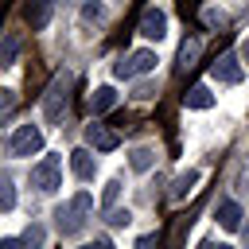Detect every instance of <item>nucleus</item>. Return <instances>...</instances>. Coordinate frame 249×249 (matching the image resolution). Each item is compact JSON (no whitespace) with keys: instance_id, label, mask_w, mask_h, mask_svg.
Listing matches in <instances>:
<instances>
[{"instance_id":"obj_12","label":"nucleus","mask_w":249,"mask_h":249,"mask_svg":"<svg viewBox=\"0 0 249 249\" xmlns=\"http://www.w3.org/2000/svg\"><path fill=\"white\" fill-rule=\"evenodd\" d=\"M241 206L233 202V198H226V202H218V210H214V222L222 226V230H230V233H237L241 230Z\"/></svg>"},{"instance_id":"obj_10","label":"nucleus","mask_w":249,"mask_h":249,"mask_svg":"<svg viewBox=\"0 0 249 249\" xmlns=\"http://www.w3.org/2000/svg\"><path fill=\"white\" fill-rule=\"evenodd\" d=\"M51 12H54V0H27L23 19L31 23V31H43V27L51 23Z\"/></svg>"},{"instance_id":"obj_15","label":"nucleus","mask_w":249,"mask_h":249,"mask_svg":"<svg viewBox=\"0 0 249 249\" xmlns=\"http://www.w3.org/2000/svg\"><path fill=\"white\" fill-rule=\"evenodd\" d=\"M113 105H117V89H113V86H97V89L89 93V113H93V117L109 113Z\"/></svg>"},{"instance_id":"obj_25","label":"nucleus","mask_w":249,"mask_h":249,"mask_svg":"<svg viewBox=\"0 0 249 249\" xmlns=\"http://www.w3.org/2000/svg\"><path fill=\"white\" fill-rule=\"evenodd\" d=\"M241 237H245V241H249V226H245V230H241Z\"/></svg>"},{"instance_id":"obj_4","label":"nucleus","mask_w":249,"mask_h":249,"mask_svg":"<svg viewBox=\"0 0 249 249\" xmlns=\"http://www.w3.org/2000/svg\"><path fill=\"white\" fill-rule=\"evenodd\" d=\"M31 187L39 195H54L62 187V160L58 156H43L35 167H31Z\"/></svg>"},{"instance_id":"obj_8","label":"nucleus","mask_w":249,"mask_h":249,"mask_svg":"<svg viewBox=\"0 0 249 249\" xmlns=\"http://www.w3.org/2000/svg\"><path fill=\"white\" fill-rule=\"evenodd\" d=\"M140 35L144 39H163L167 35V16H163V8H148L144 16H140Z\"/></svg>"},{"instance_id":"obj_21","label":"nucleus","mask_w":249,"mask_h":249,"mask_svg":"<svg viewBox=\"0 0 249 249\" xmlns=\"http://www.w3.org/2000/svg\"><path fill=\"white\" fill-rule=\"evenodd\" d=\"M105 222H109V226H128V222H132V210H128V206H124V210H121V206H109V218H105Z\"/></svg>"},{"instance_id":"obj_5","label":"nucleus","mask_w":249,"mask_h":249,"mask_svg":"<svg viewBox=\"0 0 249 249\" xmlns=\"http://www.w3.org/2000/svg\"><path fill=\"white\" fill-rule=\"evenodd\" d=\"M8 152L12 156H35V152H43V128L39 124H16L12 128V136H8Z\"/></svg>"},{"instance_id":"obj_6","label":"nucleus","mask_w":249,"mask_h":249,"mask_svg":"<svg viewBox=\"0 0 249 249\" xmlns=\"http://www.w3.org/2000/svg\"><path fill=\"white\" fill-rule=\"evenodd\" d=\"M210 78L222 82V86H237V82L245 78V70H241V54H222V58L210 66Z\"/></svg>"},{"instance_id":"obj_16","label":"nucleus","mask_w":249,"mask_h":249,"mask_svg":"<svg viewBox=\"0 0 249 249\" xmlns=\"http://www.w3.org/2000/svg\"><path fill=\"white\" fill-rule=\"evenodd\" d=\"M152 163H156V148H152V144H140V148L128 152V167H132V171L144 175V171H152Z\"/></svg>"},{"instance_id":"obj_24","label":"nucleus","mask_w":249,"mask_h":249,"mask_svg":"<svg viewBox=\"0 0 249 249\" xmlns=\"http://www.w3.org/2000/svg\"><path fill=\"white\" fill-rule=\"evenodd\" d=\"M237 54H241V58H245V62H249V35H245V39H241V47H237Z\"/></svg>"},{"instance_id":"obj_19","label":"nucleus","mask_w":249,"mask_h":249,"mask_svg":"<svg viewBox=\"0 0 249 249\" xmlns=\"http://www.w3.org/2000/svg\"><path fill=\"white\" fill-rule=\"evenodd\" d=\"M117 198H121V179H109V183H105V191H101V206L109 210Z\"/></svg>"},{"instance_id":"obj_26","label":"nucleus","mask_w":249,"mask_h":249,"mask_svg":"<svg viewBox=\"0 0 249 249\" xmlns=\"http://www.w3.org/2000/svg\"><path fill=\"white\" fill-rule=\"evenodd\" d=\"M245 191H249V179H245Z\"/></svg>"},{"instance_id":"obj_11","label":"nucleus","mask_w":249,"mask_h":249,"mask_svg":"<svg viewBox=\"0 0 249 249\" xmlns=\"http://www.w3.org/2000/svg\"><path fill=\"white\" fill-rule=\"evenodd\" d=\"M70 167H74V175H78L82 183H89V179L97 175V160L89 156V144H86V148H74V152H70Z\"/></svg>"},{"instance_id":"obj_23","label":"nucleus","mask_w":249,"mask_h":249,"mask_svg":"<svg viewBox=\"0 0 249 249\" xmlns=\"http://www.w3.org/2000/svg\"><path fill=\"white\" fill-rule=\"evenodd\" d=\"M82 16H86V19H93V23H97V19H101V16H105V12H101V4H97V0H86V4H82Z\"/></svg>"},{"instance_id":"obj_18","label":"nucleus","mask_w":249,"mask_h":249,"mask_svg":"<svg viewBox=\"0 0 249 249\" xmlns=\"http://www.w3.org/2000/svg\"><path fill=\"white\" fill-rule=\"evenodd\" d=\"M16 206V187L8 175H0V210H12Z\"/></svg>"},{"instance_id":"obj_3","label":"nucleus","mask_w":249,"mask_h":249,"mask_svg":"<svg viewBox=\"0 0 249 249\" xmlns=\"http://www.w3.org/2000/svg\"><path fill=\"white\" fill-rule=\"evenodd\" d=\"M156 62H160V58H156V51L136 47V51H128V54H121V58L113 62V74L128 82V78H136V74H152V70H156Z\"/></svg>"},{"instance_id":"obj_9","label":"nucleus","mask_w":249,"mask_h":249,"mask_svg":"<svg viewBox=\"0 0 249 249\" xmlns=\"http://www.w3.org/2000/svg\"><path fill=\"white\" fill-rule=\"evenodd\" d=\"M19 51H23V31H4L0 35V70L16 66L19 62Z\"/></svg>"},{"instance_id":"obj_14","label":"nucleus","mask_w":249,"mask_h":249,"mask_svg":"<svg viewBox=\"0 0 249 249\" xmlns=\"http://www.w3.org/2000/svg\"><path fill=\"white\" fill-rule=\"evenodd\" d=\"M202 54V39H183L179 43V58H175V70L179 74H187L191 66H195V58Z\"/></svg>"},{"instance_id":"obj_17","label":"nucleus","mask_w":249,"mask_h":249,"mask_svg":"<svg viewBox=\"0 0 249 249\" xmlns=\"http://www.w3.org/2000/svg\"><path fill=\"white\" fill-rule=\"evenodd\" d=\"M183 105H187V109H210V105H214L210 86H191V89L183 93Z\"/></svg>"},{"instance_id":"obj_7","label":"nucleus","mask_w":249,"mask_h":249,"mask_svg":"<svg viewBox=\"0 0 249 249\" xmlns=\"http://www.w3.org/2000/svg\"><path fill=\"white\" fill-rule=\"evenodd\" d=\"M86 144L93 148V152H113L117 144H121V136L113 132V128H105V124H86Z\"/></svg>"},{"instance_id":"obj_22","label":"nucleus","mask_w":249,"mask_h":249,"mask_svg":"<svg viewBox=\"0 0 249 249\" xmlns=\"http://www.w3.org/2000/svg\"><path fill=\"white\" fill-rule=\"evenodd\" d=\"M202 19H206L210 27H222V23H226V12H222V8H202Z\"/></svg>"},{"instance_id":"obj_2","label":"nucleus","mask_w":249,"mask_h":249,"mask_svg":"<svg viewBox=\"0 0 249 249\" xmlns=\"http://www.w3.org/2000/svg\"><path fill=\"white\" fill-rule=\"evenodd\" d=\"M70 86H74V78H70L66 70L51 78V86H47V93H43V117H47V121H62V117H66V109H70Z\"/></svg>"},{"instance_id":"obj_13","label":"nucleus","mask_w":249,"mask_h":249,"mask_svg":"<svg viewBox=\"0 0 249 249\" xmlns=\"http://www.w3.org/2000/svg\"><path fill=\"white\" fill-rule=\"evenodd\" d=\"M198 179H202V171H195V167H191V171H183V175H179V179L171 183L167 198H171V202H183V198H187V195H191V191L198 187Z\"/></svg>"},{"instance_id":"obj_20","label":"nucleus","mask_w":249,"mask_h":249,"mask_svg":"<svg viewBox=\"0 0 249 249\" xmlns=\"http://www.w3.org/2000/svg\"><path fill=\"white\" fill-rule=\"evenodd\" d=\"M19 241H23V245H43V241H47V230H43V226H27V230L19 233Z\"/></svg>"},{"instance_id":"obj_1","label":"nucleus","mask_w":249,"mask_h":249,"mask_svg":"<svg viewBox=\"0 0 249 249\" xmlns=\"http://www.w3.org/2000/svg\"><path fill=\"white\" fill-rule=\"evenodd\" d=\"M89 210H93V198H89V191H78L74 198H66L62 206H54V230L62 233V237H74V233H82L86 230V218H89Z\"/></svg>"}]
</instances>
